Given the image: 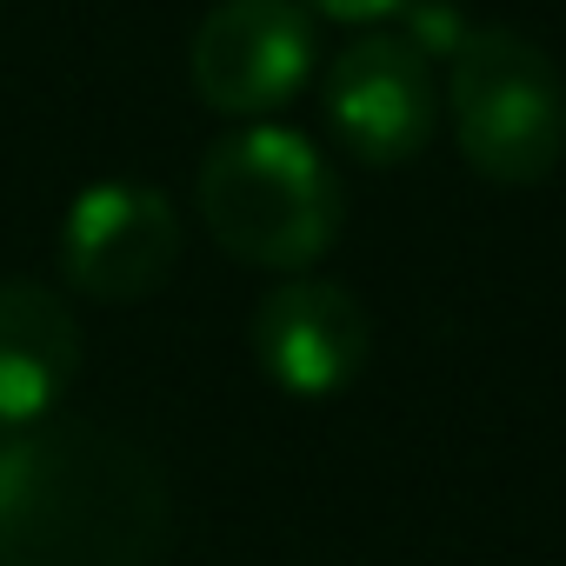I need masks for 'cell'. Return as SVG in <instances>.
I'll list each match as a JSON object with an SVG mask.
<instances>
[{
    "mask_svg": "<svg viewBox=\"0 0 566 566\" xmlns=\"http://www.w3.org/2000/svg\"><path fill=\"white\" fill-rule=\"evenodd\" d=\"M174 493L147 447L94 420H34L0 440V566H154Z\"/></svg>",
    "mask_w": 566,
    "mask_h": 566,
    "instance_id": "1",
    "label": "cell"
},
{
    "mask_svg": "<svg viewBox=\"0 0 566 566\" xmlns=\"http://www.w3.org/2000/svg\"><path fill=\"white\" fill-rule=\"evenodd\" d=\"M193 193L207 233L266 273H307L340 233V180L314 140L287 127H240L213 140Z\"/></svg>",
    "mask_w": 566,
    "mask_h": 566,
    "instance_id": "2",
    "label": "cell"
},
{
    "mask_svg": "<svg viewBox=\"0 0 566 566\" xmlns=\"http://www.w3.org/2000/svg\"><path fill=\"white\" fill-rule=\"evenodd\" d=\"M447 107L467 167L500 187H533L566 154L559 67L513 28H467L447 54Z\"/></svg>",
    "mask_w": 566,
    "mask_h": 566,
    "instance_id": "3",
    "label": "cell"
},
{
    "mask_svg": "<svg viewBox=\"0 0 566 566\" xmlns=\"http://www.w3.org/2000/svg\"><path fill=\"white\" fill-rule=\"evenodd\" d=\"M180 260L174 200L147 180H94L61 220V273L87 301H147Z\"/></svg>",
    "mask_w": 566,
    "mask_h": 566,
    "instance_id": "4",
    "label": "cell"
},
{
    "mask_svg": "<svg viewBox=\"0 0 566 566\" xmlns=\"http://www.w3.org/2000/svg\"><path fill=\"white\" fill-rule=\"evenodd\" d=\"M187 67L213 114H273L314 74V14L301 0H220L193 34Z\"/></svg>",
    "mask_w": 566,
    "mask_h": 566,
    "instance_id": "5",
    "label": "cell"
},
{
    "mask_svg": "<svg viewBox=\"0 0 566 566\" xmlns=\"http://www.w3.org/2000/svg\"><path fill=\"white\" fill-rule=\"evenodd\" d=\"M327 120L367 167H400L433 134V67L407 34H360L327 67Z\"/></svg>",
    "mask_w": 566,
    "mask_h": 566,
    "instance_id": "6",
    "label": "cell"
},
{
    "mask_svg": "<svg viewBox=\"0 0 566 566\" xmlns=\"http://www.w3.org/2000/svg\"><path fill=\"white\" fill-rule=\"evenodd\" d=\"M253 354L266 380H280L301 400H327L367 374L374 321L340 280H287L253 314Z\"/></svg>",
    "mask_w": 566,
    "mask_h": 566,
    "instance_id": "7",
    "label": "cell"
},
{
    "mask_svg": "<svg viewBox=\"0 0 566 566\" xmlns=\"http://www.w3.org/2000/svg\"><path fill=\"white\" fill-rule=\"evenodd\" d=\"M81 374V321L41 280H0V427H34Z\"/></svg>",
    "mask_w": 566,
    "mask_h": 566,
    "instance_id": "8",
    "label": "cell"
},
{
    "mask_svg": "<svg viewBox=\"0 0 566 566\" xmlns=\"http://www.w3.org/2000/svg\"><path fill=\"white\" fill-rule=\"evenodd\" d=\"M407 41L420 48V54H453L460 41H467V21H460V8H453V0H407Z\"/></svg>",
    "mask_w": 566,
    "mask_h": 566,
    "instance_id": "9",
    "label": "cell"
},
{
    "mask_svg": "<svg viewBox=\"0 0 566 566\" xmlns=\"http://www.w3.org/2000/svg\"><path fill=\"white\" fill-rule=\"evenodd\" d=\"M314 14H327V21H347V28H380V21H394L407 0H307Z\"/></svg>",
    "mask_w": 566,
    "mask_h": 566,
    "instance_id": "10",
    "label": "cell"
}]
</instances>
